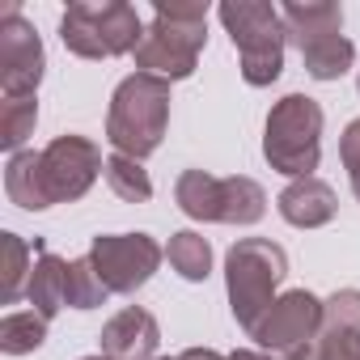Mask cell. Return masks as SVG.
<instances>
[{
    "mask_svg": "<svg viewBox=\"0 0 360 360\" xmlns=\"http://www.w3.org/2000/svg\"><path fill=\"white\" fill-rule=\"evenodd\" d=\"M60 39L81 60H115L127 51L136 56V47L144 39V22L123 0H102V5L77 0L60 18Z\"/></svg>",
    "mask_w": 360,
    "mask_h": 360,
    "instance_id": "6",
    "label": "cell"
},
{
    "mask_svg": "<svg viewBox=\"0 0 360 360\" xmlns=\"http://www.w3.org/2000/svg\"><path fill=\"white\" fill-rule=\"evenodd\" d=\"M217 13H221V26L229 30L233 47L242 56V81L255 85V89L280 81V72H284V43H288L280 9L263 5V0H225Z\"/></svg>",
    "mask_w": 360,
    "mask_h": 360,
    "instance_id": "4",
    "label": "cell"
},
{
    "mask_svg": "<svg viewBox=\"0 0 360 360\" xmlns=\"http://www.w3.org/2000/svg\"><path fill=\"white\" fill-rule=\"evenodd\" d=\"M322 330H356L360 335V288H339L322 301Z\"/></svg>",
    "mask_w": 360,
    "mask_h": 360,
    "instance_id": "25",
    "label": "cell"
},
{
    "mask_svg": "<svg viewBox=\"0 0 360 360\" xmlns=\"http://www.w3.org/2000/svg\"><path fill=\"white\" fill-rule=\"evenodd\" d=\"M39 123V98H5L0 102V144L9 153H22V144L34 136Z\"/></svg>",
    "mask_w": 360,
    "mask_h": 360,
    "instance_id": "22",
    "label": "cell"
},
{
    "mask_svg": "<svg viewBox=\"0 0 360 360\" xmlns=\"http://www.w3.org/2000/svg\"><path fill=\"white\" fill-rule=\"evenodd\" d=\"M339 157H343V165H347L352 191H356V200H360V119H352V123L343 127V136H339Z\"/></svg>",
    "mask_w": 360,
    "mask_h": 360,
    "instance_id": "27",
    "label": "cell"
},
{
    "mask_svg": "<svg viewBox=\"0 0 360 360\" xmlns=\"http://www.w3.org/2000/svg\"><path fill=\"white\" fill-rule=\"evenodd\" d=\"M229 360H276L271 352H233Z\"/></svg>",
    "mask_w": 360,
    "mask_h": 360,
    "instance_id": "28",
    "label": "cell"
},
{
    "mask_svg": "<svg viewBox=\"0 0 360 360\" xmlns=\"http://www.w3.org/2000/svg\"><path fill=\"white\" fill-rule=\"evenodd\" d=\"M26 297L34 305V314H43L47 322L68 305V263L51 250H39L34 259V271H30V284H26Z\"/></svg>",
    "mask_w": 360,
    "mask_h": 360,
    "instance_id": "13",
    "label": "cell"
},
{
    "mask_svg": "<svg viewBox=\"0 0 360 360\" xmlns=\"http://www.w3.org/2000/svg\"><path fill=\"white\" fill-rule=\"evenodd\" d=\"M106 297H110V288L102 284L94 259L89 255L72 259L68 263V305L72 309H98V305H106Z\"/></svg>",
    "mask_w": 360,
    "mask_h": 360,
    "instance_id": "24",
    "label": "cell"
},
{
    "mask_svg": "<svg viewBox=\"0 0 360 360\" xmlns=\"http://www.w3.org/2000/svg\"><path fill=\"white\" fill-rule=\"evenodd\" d=\"M39 169H43V187L51 204H72L81 200L98 174L106 169L102 148L85 136H56L47 148H39Z\"/></svg>",
    "mask_w": 360,
    "mask_h": 360,
    "instance_id": "8",
    "label": "cell"
},
{
    "mask_svg": "<svg viewBox=\"0 0 360 360\" xmlns=\"http://www.w3.org/2000/svg\"><path fill=\"white\" fill-rule=\"evenodd\" d=\"M81 360H110V356H106V352H98V356H81Z\"/></svg>",
    "mask_w": 360,
    "mask_h": 360,
    "instance_id": "30",
    "label": "cell"
},
{
    "mask_svg": "<svg viewBox=\"0 0 360 360\" xmlns=\"http://www.w3.org/2000/svg\"><path fill=\"white\" fill-rule=\"evenodd\" d=\"M276 208L292 229H322V225L335 221L339 200H335V187L322 183V178H292V183L280 191Z\"/></svg>",
    "mask_w": 360,
    "mask_h": 360,
    "instance_id": "12",
    "label": "cell"
},
{
    "mask_svg": "<svg viewBox=\"0 0 360 360\" xmlns=\"http://www.w3.org/2000/svg\"><path fill=\"white\" fill-rule=\"evenodd\" d=\"M280 18L297 47L309 39H322V34H343V9L330 5V0H288Z\"/></svg>",
    "mask_w": 360,
    "mask_h": 360,
    "instance_id": "14",
    "label": "cell"
},
{
    "mask_svg": "<svg viewBox=\"0 0 360 360\" xmlns=\"http://www.w3.org/2000/svg\"><path fill=\"white\" fill-rule=\"evenodd\" d=\"M314 352H318V360H360V335L356 330H318Z\"/></svg>",
    "mask_w": 360,
    "mask_h": 360,
    "instance_id": "26",
    "label": "cell"
},
{
    "mask_svg": "<svg viewBox=\"0 0 360 360\" xmlns=\"http://www.w3.org/2000/svg\"><path fill=\"white\" fill-rule=\"evenodd\" d=\"M322 330V301L305 288H292L284 297H276V305L263 314V322L255 326L250 339H259L263 352L271 356H297L301 347H309Z\"/></svg>",
    "mask_w": 360,
    "mask_h": 360,
    "instance_id": "10",
    "label": "cell"
},
{
    "mask_svg": "<svg viewBox=\"0 0 360 360\" xmlns=\"http://www.w3.org/2000/svg\"><path fill=\"white\" fill-rule=\"evenodd\" d=\"M165 259H169V267H174L178 276L191 280V284L208 280V271H212V246H208V238L195 233V229L174 233L169 246H165Z\"/></svg>",
    "mask_w": 360,
    "mask_h": 360,
    "instance_id": "19",
    "label": "cell"
},
{
    "mask_svg": "<svg viewBox=\"0 0 360 360\" xmlns=\"http://www.w3.org/2000/svg\"><path fill=\"white\" fill-rule=\"evenodd\" d=\"M174 200L191 221H217L221 225V178L208 169H183L174 183Z\"/></svg>",
    "mask_w": 360,
    "mask_h": 360,
    "instance_id": "16",
    "label": "cell"
},
{
    "mask_svg": "<svg viewBox=\"0 0 360 360\" xmlns=\"http://www.w3.org/2000/svg\"><path fill=\"white\" fill-rule=\"evenodd\" d=\"M43 68H47L43 39L34 34V26L22 18V9L9 0V5L0 9V89H5V98L39 94Z\"/></svg>",
    "mask_w": 360,
    "mask_h": 360,
    "instance_id": "9",
    "label": "cell"
},
{
    "mask_svg": "<svg viewBox=\"0 0 360 360\" xmlns=\"http://www.w3.org/2000/svg\"><path fill=\"white\" fill-rule=\"evenodd\" d=\"M102 352L110 360H157V347H161V326L148 309L140 305H127L119 309L106 326H102Z\"/></svg>",
    "mask_w": 360,
    "mask_h": 360,
    "instance_id": "11",
    "label": "cell"
},
{
    "mask_svg": "<svg viewBox=\"0 0 360 360\" xmlns=\"http://www.w3.org/2000/svg\"><path fill=\"white\" fill-rule=\"evenodd\" d=\"M157 360H178V356H157Z\"/></svg>",
    "mask_w": 360,
    "mask_h": 360,
    "instance_id": "31",
    "label": "cell"
},
{
    "mask_svg": "<svg viewBox=\"0 0 360 360\" xmlns=\"http://www.w3.org/2000/svg\"><path fill=\"white\" fill-rule=\"evenodd\" d=\"M47 339V318L26 309V314H5L0 318V352L5 356H30Z\"/></svg>",
    "mask_w": 360,
    "mask_h": 360,
    "instance_id": "21",
    "label": "cell"
},
{
    "mask_svg": "<svg viewBox=\"0 0 360 360\" xmlns=\"http://www.w3.org/2000/svg\"><path fill=\"white\" fill-rule=\"evenodd\" d=\"M204 43H208V5H195V0H169L165 5V0H157L153 26L136 47V68L161 81H187L200 64Z\"/></svg>",
    "mask_w": 360,
    "mask_h": 360,
    "instance_id": "1",
    "label": "cell"
},
{
    "mask_svg": "<svg viewBox=\"0 0 360 360\" xmlns=\"http://www.w3.org/2000/svg\"><path fill=\"white\" fill-rule=\"evenodd\" d=\"M356 85H360V81H356Z\"/></svg>",
    "mask_w": 360,
    "mask_h": 360,
    "instance_id": "32",
    "label": "cell"
},
{
    "mask_svg": "<svg viewBox=\"0 0 360 360\" xmlns=\"http://www.w3.org/2000/svg\"><path fill=\"white\" fill-rule=\"evenodd\" d=\"M263 157L284 178H314L322 157V106L305 94L280 98L263 127Z\"/></svg>",
    "mask_w": 360,
    "mask_h": 360,
    "instance_id": "5",
    "label": "cell"
},
{
    "mask_svg": "<svg viewBox=\"0 0 360 360\" xmlns=\"http://www.w3.org/2000/svg\"><path fill=\"white\" fill-rule=\"evenodd\" d=\"M288 276V255L271 238H238L225 255V288L229 309L246 335L263 322V314L276 305V288Z\"/></svg>",
    "mask_w": 360,
    "mask_h": 360,
    "instance_id": "3",
    "label": "cell"
},
{
    "mask_svg": "<svg viewBox=\"0 0 360 360\" xmlns=\"http://www.w3.org/2000/svg\"><path fill=\"white\" fill-rule=\"evenodd\" d=\"M169 127V81L153 72H131L119 81L110 110H106V140L115 153L144 161L161 148Z\"/></svg>",
    "mask_w": 360,
    "mask_h": 360,
    "instance_id": "2",
    "label": "cell"
},
{
    "mask_svg": "<svg viewBox=\"0 0 360 360\" xmlns=\"http://www.w3.org/2000/svg\"><path fill=\"white\" fill-rule=\"evenodd\" d=\"M89 259H94V267L110 292L131 297L136 288H144L153 280L165 250L148 233H98L89 246Z\"/></svg>",
    "mask_w": 360,
    "mask_h": 360,
    "instance_id": "7",
    "label": "cell"
},
{
    "mask_svg": "<svg viewBox=\"0 0 360 360\" xmlns=\"http://www.w3.org/2000/svg\"><path fill=\"white\" fill-rule=\"evenodd\" d=\"M288 360H318V352H314V343H309V347H301V352H297V356H288Z\"/></svg>",
    "mask_w": 360,
    "mask_h": 360,
    "instance_id": "29",
    "label": "cell"
},
{
    "mask_svg": "<svg viewBox=\"0 0 360 360\" xmlns=\"http://www.w3.org/2000/svg\"><path fill=\"white\" fill-rule=\"evenodd\" d=\"M102 178H106V187H110V191H115L123 204H144V200H153L148 169H144L140 161L123 157V153H110V157H106V169H102Z\"/></svg>",
    "mask_w": 360,
    "mask_h": 360,
    "instance_id": "20",
    "label": "cell"
},
{
    "mask_svg": "<svg viewBox=\"0 0 360 360\" xmlns=\"http://www.w3.org/2000/svg\"><path fill=\"white\" fill-rule=\"evenodd\" d=\"M297 51H301L305 72H309L314 81H339V77L352 68V60H356V47H352L347 34H322V39L301 43Z\"/></svg>",
    "mask_w": 360,
    "mask_h": 360,
    "instance_id": "18",
    "label": "cell"
},
{
    "mask_svg": "<svg viewBox=\"0 0 360 360\" xmlns=\"http://www.w3.org/2000/svg\"><path fill=\"white\" fill-rule=\"evenodd\" d=\"M5 191H9V200H13L18 208H26V212L51 208L47 187H43V169H39V153H34V148H22V153L9 157V165H5Z\"/></svg>",
    "mask_w": 360,
    "mask_h": 360,
    "instance_id": "15",
    "label": "cell"
},
{
    "mask_svg": "<svg viewBox=\"0 0 360 360\" xmlns=\"http://www.w3.org/2000/svg\"><path fill=\"white\" fill-rule=\"evenodd\" d=\"M267 212V191L246 174L221 178V225H255Z\"/></svg>",
    "mask_w": 360,
    "mask_h": 360,
    "instance_id": "17",
    "label": "cell"
},
{
    "mask_svg": "<svg viewBox=\"0 0 360 360\" xmlns=\"http://www.w3.org/2000/svg\"><path fill=\"white\" fill-rule=\"evenodd\" d=\"M0 246H5V271H0V301L13 305V301L26 292L34 263H30V246H26L18 233H0Z\"/></svg>",
    "mask_w": 360,
    "mask_h": 360,
    "instance_id": "23",
    "label": "cell"
}]
</instances>
